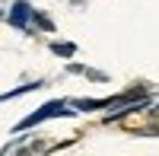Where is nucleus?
Listing matches in <instances>:
<instances>
[{
    "mask_svg": "<svg viewBox=\"0 0 159 156\" xmlns=\"http://www.w3.org/2000/svg\"><path fill=\"white\" fill-rule=\"evenodd\" d=\"M57 112H64L61 105H57V102H51V105H45V112H38V115H29V118H25L19 127H32V124H38V121H45V118H51V115H57ZM64 115H67V112H64Z\"/></svg>",
    "mask_w": 159,
    "mask_h": 156,
    "instance_id": "1",
    "label": "nucleus"
}]
</instances>
